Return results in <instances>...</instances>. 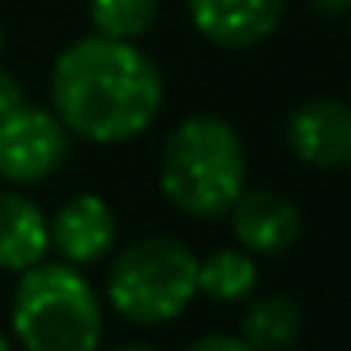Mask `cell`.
<instances>
[{
    "label": "cell",
    "instance_id": "cell-1",
    "mask_svg": "<svg viewBox=\"0 0 351 351\" xmlns=\"http://www.w3.org/2000/svg\"><path fill=\"white\" fill-rule=\"evenodd\" d=\"M162 76L136 42L102 34L72 42L53 61L49 102L72 136L91 144H125L147 132L162 110Z\"/></svg>",
    "mask_w": 351,
    "mask_h": 351
},
{
    "label": "cell",
    "instance_id": "cell-2",
    "mask_svg": "<svg viewBox=\"0 0 351 351\" xmlns=\"http://www.w3.org/2000/svg\"><path fill=\"white\" fill-rule=\"evenodd\" d=\"M159 185L193 219L227 215L245 189V147L223 117H185L159 152Z\"/></svg>",
    "mask_w": 351,
    "mask_h": 351
},
{
    "label": "cell",
    "instance_id": "cell-3",
    "mask_svg": "<svg viewBox=\"0 0 351 351\" xmlns=\"http://www.w3.org/2000/svg\"><path fill=\"white\" fill-rule=\"evenodd\" d=\"M12 328L27 351H95L102 340V310L76 265L38 261L19 276Z\"/></svg>",
    "mask_w": 351,
    "mask_h": 351
},
{
    "label": "cell",
    "instance_id": "cell-4",
    "mask_svg": "<svg viewBox=\"0 0 351 351\" xmlns=\"http://www.w3.org/2000/svg\"><path fill=\"white\" fill-rule=\"evenodd\" d=\"M197 265L189 245L178 238L152 234L125 245L110 268V302L125 321L162 325L174 321L197 295Z\"/></svg>",
    "mask_w": 351,
    "mask_h": 351
},
{
    "label": "cell",
    "instance_id": "cell-5",
    "mask_svg": "<svg viewBox=\"0 0 351 351\" xmlns=\"http://www.w3.org/2000/svg\"><path fill=\"white\" fill-rule=\"evenodd\" d=\"M64 121L53 114V106H31L19 102L12 114L0 117V178L12 185L46 182L53 170H61L69 155Z\"/></svg>",
    "mask_w": 351,
    "mask_h": 351
},
{
    "label": "cell",
    "instance_id": "cell-6",
    "mask_svg": "<svg viewBox=\"0 0 351 351\" xmlns=\"http://www.w3.org/2000/svg\"><path fill=\"white\" fill-rule=\"evenodd\" d=\"M287 144L306 167H351V106L336 99H310L295 106L287 117Z\"/></svg>",
    "mask_w": 351,
    "mask_h": 351
},
{
    "label": "cell",
    "instance_id": "cell-7",
    "mask_svg": "<svg viewBox=\"0 0 351 351\" xmlns=\"http://www.w3.org/2000/svg\"><path fill=\"white\" fill-rule=\"evenodd\" d=\"M189 19L223 49H250L280 27L287 0H185Z\"/></svg>",
    "mask_w": 351,
    "mask_h": 351
},
{
    "label": "cell",
    "instance_id": "cell-8",
    "mask_svg": "<svg viewBox=\"0 0 351 351\" xmlns=\"http://www.w3.org/2000/svg\"><path fill=\"white\" fill-rule=\"evenodd\" d=\"M227 215L234 238L250 253H283L302 234V212L295 200L272 189H242Z\"/></svg>",
    "mask_w": 351,
    "mask_h": 351
},
{
    "label": "cell",
    "instance_id": "cell-9",
    "mask_svg": "<svg viewBox=\"0 0 351 351\" xmlns=\"http://www.w3.org/2000/svg\"><path fill=\"white\" fill-rule=\"evenodd\" d=\"M117 242L114 208L95 193L72 197L49 223V245L61 253L69 265H95Z\"/></svg>",
    "mask_w": 351,
    "mask_h": 351
},
{
    "label": "cell",
    "instance_id": "cell-10",
    "mask_svg": "<svg viewBox=\"0 0 351 351\" xmlns=\"http://www.w3.org/2000/svg\"><path fill=\"white\" fill-rule=\"evenodd\" d=\"M49 250V219L23 193H0V268L27 272Z\"/></svg>",
    "mask_w": 351,
    "mask_h": 351
},
{
    "label": "cell",
    "instance_id": "cell-11",
    "mask_svg": "<svg viewBox=\"0 0 351 351\" xmlns=\"http://www.w3.org/2000/svg\"><path fill=\"white\" fill-rule=\"evenodd\" d=\"M302 332V306L287 295H265L245 310L242 340L253 351H287Z\"/></svg>",
    "mask_w": 351,
    "mask_h": 351
},
{
    "label": "cell",
    "instance_id": "cell-12",
    "mask_svg": "<svg viewBox=\"0 0 351 351\" xmlns=\"http://www.w3.org/2000/svg\"><path fill=\"white\" fill-rule=\"evenodd\" d=\"M253 287H257V265L242 250H215L197 265V291H204L215 302L250 298Z\"/></svg>",
    "mask_w": 351,
    "mask_h": 351
},
{
    "label": "cell",
    "instance_id": "cell-13",
    "mask_svg": "<svg viewBox=\"0 0 351 351\" xmlns=\"http://www.w3.org/2000/svg\"><path fill=\"white\" fill-rule=\"evenodd\" d=\"M95 34L117 42H136L152 31L159 16V0H87Z\"/></svg>",
    "mask_w": 351,
    "mask_h": 351
},
{
    "label": "cell",
    "instance_id": "cell-14",
    "mask_svg": "<svg viewBox=\"0 0 351 351\" xmlns=\"http://www.w3.org/2000/svg\"><path fill=\"white\" fill-rule=\"evenodd\" d=\"M185 351H253V348L242 340V336H223V332H215V336H200V340H193Z\"/></svg>",
    "mask_w": 351,
    "mask_h": 351
},
{
    "label": "cell",
    "instance_id": "cell-15",
    "mask_svg": "<svg viewBox=\"0 0 351 351\" xmlns=\"http://www.w3.org/2000/svg\"><path fill=\"white\" fill-rule=\"evenodd\" d=\"M19 102H23V87H19V80L8 76V72H0V117L12 114Z\"/></svg>",
    "mask_w": 351,
    "mask_h": 351
},
{
    "label": "cell",
    "instance_id": "cell-16",
    "mask_svg": "<svg viewBox=\"0 0 351 351\" xmlns=\"http://www.w3.org/2000/svg\"><path fill=\"white\" fill-rule=\"evenodd\" d=\"M310 4H313V12L325 16V19H340L351 12V0H310Z\"/></svg>",
    "mask_w": 351,
    "mask_h": 351
},
{
    "label": "cell",
    "instance_id": "cell-17",
    "mask_svg": "<svg viewBox=\"0 0 351 351\" xmlns=\"http://www.w3.org/2000/svg\"><path fill=\"white\" fill-rule=\"evenodd\" d=\"M114 351H155V348H147V343H125V348H114Z\"/></svg>",
    "mask_w": 351,
    "mask_h": 351
},
{
    "label": "cell",
    "instance_id": "cell-18",
    "mask_svg": "<svg viewBox=\"0 0 351 351\" xmlns=\"http://www.w3.org/2000/svg\"><path fill=\"white\" fill-rule=\"evenodd\" d=\"M0 351H12V343H8V340H4V336H0Z\"/></svg>",
    "mask_w": 351,
    "mask_h": 351
},
{
    "label": "cell",
    "instance_id": "cell-19",
    "mask_svg": "<svg viewBox=\"0 0 351 351\" xmlns=\"http://www.w3.org/2000/svg\"><path fill=\"white\" fill-rule=\"evenodd\" d=\"M0 46H4V31H0Z\"/></svg>",
    "mask_w": 351,
    "mask_h": 351
}]
</instances>
